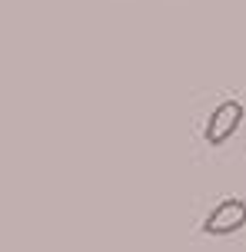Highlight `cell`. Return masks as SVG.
Returning a JSON list of instances; mask_svg holds the SVG:
<instances>
[{"label":"cell","mask_w":246,"mask_h":252,"mask_svg":"<svg viewBox=\"0 0 246 252\" xmlns=\"http://www.w3.org/2000/svg\"><path fill=\"white\" fill-rule=\"evenodd\" d=\"M243 116H246V106L240 100H223L220 106L210 113V120H207V129H203L207 143L210 146H223V143L240 129Z\"/></svg>","instance_id":"6da1fadb"},{"label":"cell","mask_w":246,"mask_h":252,"mask_svg":"<svg viewBox=\"0 0 246 252\" xmlns=\"http://www.w3.org/2000/svg\"><path fill=\"white\" fill-rule=\"evenodd\" d=\"M246 226V202L243 199H220L210 216L203 219V236H233Z\"/></svg>","instance_id":"7a4b0ae2"}]
</instances>
